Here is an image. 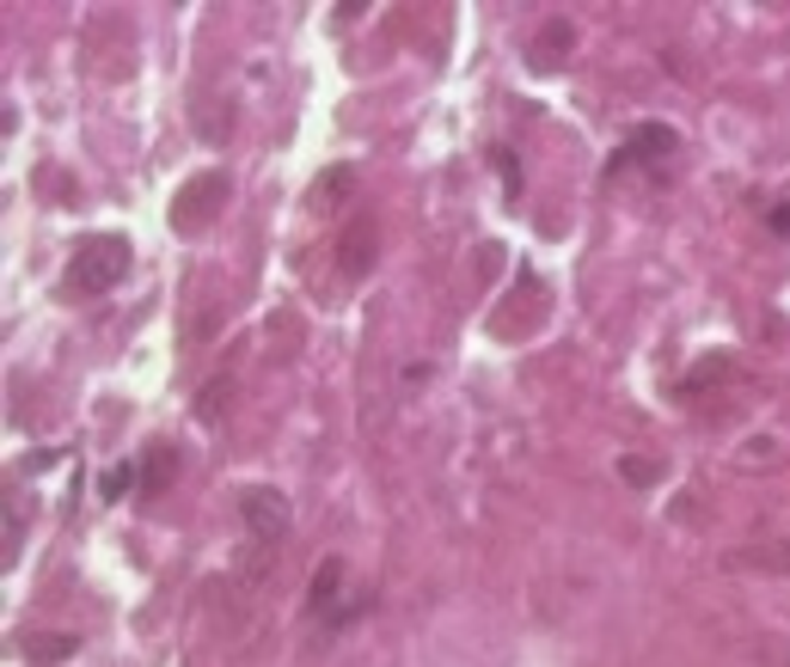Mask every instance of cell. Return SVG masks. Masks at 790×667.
I'll return each instance as SVG.
<instances>
[{
  "label": "cell",
  "mask_w": 790,
  "mask_h": 667,
  "mask_svg": "<svg viewBox=\"0 0 790 667\" xmlns=\"http://www.w3.org/2000/svg\"><path fill=\"white\" fill-rule=\"evenodd\" d=\"M123 276H129V239L123 234H98V239H80L74 246L62 288L74 300H98V295H110Z\"/></svg>",
  "instance_id": "6da1fadb"
},
{
  "label": "cell",
  "mask_w": 790,
  "mask_h": 667,
  "mask_svg": "<svg viewBox=\"0 0 790 667\" xmlns=\"http://www.w3.org/2000/svg\"><path fill=\"white\" fill-rule=\"evenodd\" d=\"M227 190H233L227 171H197V178L172 196V227H178V234H202V227L227 209Z\"/></svg>",
  "instance_id": "7a4b0ae2"
},
{
  "label": "cell",
  "mask_w": 790,
  "mask_h": 667,
  "mask_svg": "<svg viewBox=\"0 0 790 667\" xmlns=\"http://www.w3.org/2000/svg\"><path fill=\"white\" fill-rule=\"evenodd\" d=\"M239 514H246V533L263 545L288 533V497H282L276 484H251L246 497H239Z\"/></svg>",
  "instance_id": "3957f363"
},
{
  "label": "cell",
  "mask_w": 790,
  "mask_h": 667,
  "mask_svg": "<svg viewBox=\"0 0 790 667\" xmlns=\"http://www.w3.org/2000/svg\"><path fill=\"white\" fill-rule=\"evenodd\" d=\"M338 264L350 282H362L380 264V215H350V227H343V239H338Z\"/></svg>",
  "instance_id": "277c9868"
},
{
  "label": "cell",
  "mask_w": 790,
  "mask_h": 667,
  "mask_svg": "<svg viewBox=\"0 0 790 667\" xmlns=\"http://www.w3.org/2000/svg\"><path fill=\"white\" fill-rule=\"evenodd\" d=\"M570 49H576V25L570 19H545V32L527 44V62L540 68V74H558L570 62Z\"/></svg>",
  "instance_id": "5b68a950"
},
{
  "label": "cell",
  "mask_w": 790,
  "mask_h": 667,
  "mask_svg": "<svg viewBox=\"0 0 790 667\" xmlns=\"http://www.w3.org/2000/svg\"><path fill=\"white\" fill-rule=\"evenodd\" d=\"M350 190H356V166H326L307 190V215H338L350 202Z\"/></svg>",
  "instance_id": "8992f818"
},
{
  "label": "cell",
  "mask_w": 790,
  "mask_h": 667,
  "mask_svg": "<svg viewBox=\"0 0 790 667\" xmlns=\"http://www.w3.org/2000/svg\"><path fill=\"white\" fill-rule=\"evenodd\" d=\"M338 594H343V558H319V570L307 582V612H331Z\"/></svg>",
  "instance_id": "52a82bcc"
},
{
  "label": "cell",
  "mask_w": 790,
  "mask_h": 667,
  "mask_svg": "<svg viewBox=\"0 0 790 667\" xmlns=\"http://www.w3.org/2000/svg\"><path fill=\"white\" fill-rule=\"evenodd\" d=\"M729 570H773V575H790V545H747V551H729Z\"/></svg>",
  "instance_id": "ba28073f"
},
{
  "label": "cell",
  "mask_w": 790,
  "mask_h": 667,
  "mask_svg": "<svg viewBox=\"0 0 790 667\" xmlns=\"http://www.w3.org/2000/svg\"><path fill=\"white\" fill-rule=\"evenodd\" d=\"M19 650L32 655V662H68V655H74L80 643H74L68 631H32L25 643H19Z\"/></svg>",
  "instance_id": "9c48e42d"
},
{
  "label": "cell",
  "mask_w": 790,
  "mask_h": 667,
  "mask_svg": "<svg viewBox=\"0 0 790 667\" xmlns=\"http://www.w3.org/2000/svg\"><path fill=\"white\" fill-rule=\"evenodd\" d=\"M674 147H681V135H674L668 123H644V129L632 135V154H637V159H668Z\"/></svg>",
  "instance_id": "30bf717a"
},
{
  "label": "cell",
  "mask_w": 790,
  "mask_h": 667,
  "mask_svg": "<svg viewBox=\"0 0 790 667\" xmlns=\"http://www.w3.org/2000/svg\"><path fill=\"white\" fill-rule=\"evenodd\" d=\"M620 478L632 484V490H650V484L662 478V460H650V453H620Z\"/></svg>",
  "instance_id": "8fae6325"
},
{
  "label": "cell",
  "mask_w": 790,
  "mask_h": 667,
  "mask_svg": "<svg viewBox=\"0 0 790 667\" xmlns=\"http://www.w3.org/2000/svg\"><path fill=\"white\" fill-rule=\"evenodd\" d=\"M172 472H178V453H172V448H154V453H148V466H141V490H148V497H154V490H166Z\"/></svg>",
  "instance_id": "7c38bea8"
},
{
  "label": "cell",
  "mask_w": 790,
  "mask_h": 667,
  "mask_svg": "<svg viewBox=\"0 0 790 667\" xmlns=\"http://www.w3.org/2000/svg\"><path fill=\"white\" fill-rule=\"evenodd\" d=\"M729 373V356H705V368H693V373H681V380H674V392H698V386H711V380H723Z\"/></svg>",
  "instance_id": "4fadbf2b"
},
{
  "label": "cell",
  "mask_w": 790,
  "mask_h": 667,
  "mask_svg": "<svg viewBox=\"0 0 790 667\" xmlns=\"http://www.w3.org/2000/svg\"><path fill=\"white\" fill-rule=\"evenodd\" d=\"M227 392H233L227 380H209V386L197 392V417H202V422H221V417H227V410H221V404H227Z\"/></svg>",
  "instance_id": "5bb4252c"
},
{
  "label": "cell",
  "mask_w": 790,
  "mask_h": 667,
  "mask_svg": "<svg viewBox=\"0 0 790 667\" xmlns=\"http://www.w3.org/2000/svg\"><path fill=\"white\" fill-rule=\"evenodd\" d=\"M129 490V466H117V472H105V478H98V497L105 502H117Z\"/></svg>",
  "instance_id": "9a60e30c"
},
{
  "label": "cell",
  "mask_w": 790,
  "mask_h": 667,
  "mask_svg": "<svg viewBox=\"0 0 790 667\" xmlns=\"http://www.w3.org/2000/svg\"><path fill=\"white\" fill-rule=\"evenodd\" d=\"M491 166H503V184H509V190H521V171H515V154H509V147H496V154H491Z\"/></svg>",
  "instance_id": "2e32d148"
},
{
  "label": "cell",
  "mask_w": 790,
  "mask_h": 667,
  "mask_svg": "<svg viewBox=\"0 0 790 667\" xmlns=\"http://www.w3.org/2000/svg\"><path fill=\"white\" fill-rule=\"evenodd\" d=\"M766 227H773V234H790V202H773V209H766Z\"/></svg>",
  "instance_id": "e0dca14e"
}]
</instances>
